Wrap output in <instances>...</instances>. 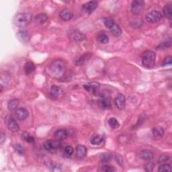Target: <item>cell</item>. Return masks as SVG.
<instances>
[{
	"mask_svg": "<svg viewBox=\"0 0 172 172\" xmlns=\"http://www.w3.org/2000/svg\"><path fill=\"white\" fill-rule=\"evenodd\" d=\"M99 105L102 109L111 108L110 96L107 93L103 92L100 94V99L99 101Z\"/></svg>",
	"mask_w": 172,
	"mask_h": 172,
	"instance_id": "cell-4",
	"label": "cell"
},
{
	"mask_svg": "<svg viewBox=\"0 0 172 172\" xmlns=\"http://www.w3.org/2000/svg\"><path fill=\"white\" fill-rule=\"evenodd\" d=\"M154 167H155L154 164H153V163H152V162H149V163H148V164H147L145 165V170L146 171H148V172L153 171V169H154Z\"/></svg>",
	"mask_w": 172,
	"mask_h": 172,
	"instance_id": "cell-38",
	"label": "cell"
},
{
	"mask_svg": "<svg viewBox=\"0 0 172 172\" xmlns=\"http://www.w3.org/2000/svg\"><path fill=\"white\" fill-rule=\"evenodd\" d=\"M96 39L98 41L102 44H106L109 41L108 36L104 32H100L96 36Z\"/></svg>",
	"mask_w": 172,
	"mask_h": 172,
	"instance_id": "cell-22",
	"label": "cell"
},
{
	"mask_svg": "<svg viewBox=\"0 0 172 172\" xmlns=\"http://www.w3.org/2000/svg\"><path fill=\"white\" fill-rule=\"evenodd\" d=\"M125 102H126V99H125V96L122 94V93H118L115 98L114 103L116 107L120 109V110H123L125 107Z\"/></svg>",
	"mask_w": 172,
	"mask_h": 172,
	"instance_id": "cell-12",
	"label": "cell"
},
{
	"mask_svg": "<svg viewBox=\"0 0 172 172\" xmlns=\"http://www.w3.org/2000/svg\"><path fill=\"white\" fill-rule=\"evenodd\" d=\"M71 39L76 42L82 41L83 40L85 39L86 36L83 33H81L79 31H74L73 32L71 33L70 35Z\"/></svg>",
	"mask_w": 172,
	"mask_h": 172,
	"instance_id": "cell-17",
	"label": "cell"
},
{
	"mask_svg": "<svg viewBox=\"0 0 172 172\" xmlns=\"http://www.w3.org/2000/svg\"><path fill=\"white\" fill-rule=\"evenodd\" d=\"M2 91H3V87L2 86H1V92H2Z\"/></svg>",
	"mask_w": 172,
	"mask_h": 172,
	"instance_id": "cell-43",
	"label": "cell"
},
{
	"mask_svg": "<svg viewBox=\"0 0 172 172\" xmlns=\"http://www.w3.org/2000/svg\"><path fill=\"white\" fill-rule=\"evenodd\" d=\"M145 2L143 0H134L131 4V11L134 14H139L142 12Z\"/></svg>",
	"mask_w": 172,
	"mask_h": 172,
	"instance_id": "cell-8",
	"label": "cell"
},
{
	"mask_svg": "<svg viewBox=\"0 0 172 172\" xmlns=\"http://www.w3.org/2000/svg\"><path fill=\"white\" fill-rule=\"evenodd\" d=\"M51 170L53 171H61V167L60 165L57 164H53L51 165Z\"/></svg>",
	"mask_w": 172,
	"mask_h": 172,
	"instance_id": "cell-41",
	"label": "cell"
},
{
	"mask_svg": "<svg viewBox=\"0 0 172 172\" xmlns=\"http://www.w3.org/2000/svg\"><path fill=\"white\" fill-rule=\"evenodd\" d=\"M108 124H109V126H110L112 129H118V128L120 126L119 122H118L116 120V118H113V117L110 118V119L108 120Z\"/></svg>",
	"mask_w": 172,
	"mask_h": 172,
	"instance_id": "cell-28",
	"label": "cell"
},
{
	"mask_svg": "<svg viewBox=\"0 0 172 172\" xmlns=\"http://www.w3.org/2000/svg\"><path fill=\"white\" fill-rule=\"evenodd\" d=\"M170 159V157L167 155H162L159 157V159H158V162L159 164H162V163H164L165 161H167V160H169Z\"/></svg>",
	"mask_w": 172,
	"mask_h": 172,
	"instance_id": "cell-40",
	"label": "cell"
},
{
	"mask_svg": "<svg viewBox=\"0 0 172 172\" xmlns=\"http://www.w3.org/2000/svg\"><path fill=\"white\" fill-rule=\"evenodd\" d=\"M65 69V62H63V61L61 60V59L55 60L51 64V66H50V70L52 72V73L57 77H60L63 75Z\"/></svg>",
	"mask_w": 172,
	"mask_h": 172,
	"instance_id": "cell-1",
	"label": "cell"
},
{
	"mask_svg": "<svg viewBox=\"0 0 172 172\" xmlns=\"http://www.w3.org/2000/svg\"><path fill=\"white\" fill-rule=\"evenodd\" d=\"M48 16L46 14H39L37 15H36L35 18H34V20H35L36 22L39 24H42L43 23H45V22L47 20Z\"/></svg>",
	"mask_w": 172,
	"mask_h": 172,
	"instance_id": "cell-26",
	"label": "cell"
},
{
	"mask_svg": "<svg viewBox=\"0 0 172 172\" xmlns=\"http://www.w3.org/2000/svg\"><path fill=\"white\" fill-rule=\"evenodd\" d=\"M35 69H36L35 65H34L33 62L31 61L27 62H26V64L24 65V70L27 75L32 73V72L35 70Z\"/></svg>",
	"mask_w": 172,
	"mask_h": 172,
	"instance_id": "cell-25",
	"label": "cell"
},
{
	"mask_svg": "<svg viewBox=\"0 0 172 172\" xmlns=\"http://www.w3.org/2000/svg\"><path fill=\"white\" fill-rule=\"evenodd\" d=\"M14 148L15 152H17L19 155H22L25 153L24 148L21 145H20V144H16V145H15L14 146Z\"/></svg>",
	"mask_w": 172,
	"mask_h": 172,
	"instance_id": "cell-33",
	"label": "cell"
},
{
	"mask_svg": "<svg viewBox=\"0 0 172 172\" xmlns=\"http://www.w3.org/2000/svg\"><path fill=\"white\" fill-rule=\"evenodd\" d=\"M162 19V14L159 11L153 10L149 12L146 15V20L150 23H156Z\"/></svg>",
	"mask_w": 172,
	"mask_h": 172,
	"instance_id": "cell-6",
	"label": "cell"
},
{
	"mask_svg": "<svg viewBox=\"0 0 172 172\" xmlns=\"http://www.w3.org/2000/svg\"><path fill=\"white\" fill-rule=\"evenodd\" d=\"M22 139L25 140V141H26L28 143H32L34 142V138L32 136L30 135V134L27 133V132H24L22 134Z\"/></svg>",
	"mask_w": 172,
	"mask_h": 172,
	"instance_id": "cell-30",
	"label": "cell"
},
{
	"mask_svg": "<svg viewBox=\"0 0 172 172\" xmlns=\"http://www.w3.org/2000/svg\"><path fill=\"white\" fill-rule=\"evenodd\" d=\"M5 139H6V137H5V134L4 133H2L1 140H0V143H1V145H2V144L4 143V142L5 140Z\"/></svg>",
	"mask_w": 172,
	"mask_h": 172,
	"instance_id": "cell-42",
	"label": "cell"
},
{
	"mask_svg": "<svg viewBox=\"0 0 172 172\" xmlns=\"http://www.w3.org/2000/svg\"><path fill=\"white\" fill-rule=\"evenodd\" d=\"M5 124L8 129L13 133H17L20 129L16 121L10 116H8L5 118Z\"/></svg>",
	"mask_w": 172,
	"mask_h": 172,
	"instance_id": "cell-5",
	"label": "cell"
},
{
	"mask_svg": "<svg viewBox=\"0 0 172 172\" xmlns=\"http://www.w3.org/2000/svg\"><path fill=\"white\" fill-rule=\"evenodd\" d=\"M104 23L105 26L107 28H108L109 29H110V28L115 24L113 19H112L111 18H104Z\"/></svg>",
	"mask_w": 172,
	"mask_h": 172,
	"instance_id": "cell-35",
	"label": "cell"
},
{
	"mask_svg": "<svg viewBox=\"0 0 172 172\" xmlns=\"http://www.w3.org/2000/svg\"><path fill=\"white\" fill-rule=\"evenodd\" d=\"M103 141H104V138L102 136H96L91 139L90 143L93 145H99L102 144Z\"/></svg>",
	"mask_w": 172,
	"mask_h": 172,
	"instance_id": "cell-29",
	"label": "cell"
},
{
	"mask_svg": "<svg viewBox=\"0 0 172 172\" xmlns=\"http://www.w3.org/2000/svg\"><path fill=\"white\" fill-rule=\"evenodd\" d=\"M170 46H171V40H170L160 44V45L157 46V49L159 50H165L166 49H168Z\"/></svg>",
	"mask_w": 172,
	"mask_h": 172,
	"instance_id": "cell-34",
	"label": "cell"
},
{
	"mask_svg": "<svg viewBox=\"0 0 172 172\" xmlns=\"http://www.w3.org/2000/svg\"><path fill=\"white\" fill-rule=\"evenodd\" d=\"M158 171L159 172H165V171H171V165L168 164H164L160 165L159 167Z\"/></svg>",
	"mask_w": 172,
	"mask_h": 172,
	"instance_id": "cell-32",
	"label": "cell"
},
{
	"mask_svg": "<svg viewBox=\"0 0 172 172\" xmlns=\"http://www.w3.org/2000/svg\"><path fill=\"white\" fill-rule=\"evenodd\" d=\"M153 135L155 139H159L163 137L164 134V130L161 126H155L153 129L152 130Z\"/></svg>",
	"mask_w": 172,
	"mask_h": 172,
	"instance_id": "cell-19",
	"label": "cell"
},
{
	"mask_svg": "<svg viewBox=\"0 0 172 172\" xmlns=\"http://www.w3.org/2000/svg\"><path fill=\"white\" fill-rule=\"evenodd\" d=\"M59 16H60V18L62 20L69 21L72 18L73 14H72L70 10H67V9H63V10L61 11L60 14H59Z\"/></svg>",
	"mask_w": 172,
	"mask_h": 172,
	"instance_id": "cell-18",
	"label": "cell"
},
{
	"mask_svg": "<svg viewBox=\"0 0 172 172\" xmlns=\"http://www.w3.org/2000/svg\"><path fill=\"white\" fill-rule=\"evenodd\" d=\"M98 3L96 1H91L87 2L86 4L83 5V10L87 14H92L98 7Z\"/></svg>",
	"mask_w": 172,
	"mask_h": 172,
	"instance_id": "cell-10",
	"label": "cell"
},
{
	"mask_svg": "<svg viewBox=\"0 0 172 172\" xmlns=\"http://www.w3.org/2000/svg\"><path fill=\"white\" fill-rule=\"evenodd\" d=\"M32 21V15L29 13H20L15 15L14 22L18 27H25Z\"/></svg>",
	"mask_w": 172,
	"mask_h": 172,
	"instance_id": "cell-3",
	"label": "cell"
},
{
	"mask_svg": "<svg viewBox=\"0 0 172 172\" xmlns=\"http://www.w3.org/2000/svg\"><path fill=\"white\" fill-rule=\"evenodd\" d=\"M155 53L151 51H146L142 55V63L147 69H152L155 65Z\"/></svg>",
	"mask_w": 172,
	"mask_h": 172,
	"instance_id": "cell-2",
	"label": "cell"
},
{
	"mask_svg": "<svg viewBox=\"0 0 172 172\" xmlns=\"http://www.w3.org/2000/svg\"><path fill=\"white\" fill-rule=\"evenodd\" d=\"M16 36L18 39L22 43H27L29 42L30 39V36L28 31L26 30H21L18 31Z\"/></svg>",
	"mask_w": 172,
	"mask_h": 172,
	"instance_id": "cell-11",
	"label": "cell"
},
{
	"mask_svg": "<svg viewBox=\"0 0 172 172\" xmlns=\"http://www.w3.org/2000/svg\"><path fill=\"white\" fill-rule=\"evenodd\" d=\"M111 32L114 34L115 36H120L122 34V30L118 24H114L110 29Z\"/></svg>",
	"mask_w": 172,
	"mask_h": 172,
	"instance_id": "cell-27",
	"label": "cell"
},
{
	"mask_svg": "<svg viewBox=\"0 0 172 172\" xmlns=\"http://www.w3.org/2000/svg\"><path fill=\"white\" fill-rule=\"evenodd\" d=\"M73 152H74V149L71 146H67L65 149V153H66V155L68 156H71L73 155Z\"/></svg>",
	"mask_w": 172,
	"mask_h": 172,
	"instance_id": "cell-39",
	"label": "cell"
},
{
	"mask_svg": "<svg viewBox=\"0 0 172 172\" xmlns=\"http://www.w3.org/2000/svg\"><path fill=\"white\" fill-rule=\"evenodd\" d=\"M15 114L19 120H24L29 116V112L24 108H18L15 111Z\"/></svg>",
	"mask_w": 172,
	"mask_h": 172,
	"instance_id": "cell-14",
	"label": "cell"
},
{
	"mask_svg": "<svg viewBox=\"0 0 172 172\" xmlns=\"http://www.w3.org/2000/svg\"><path fill=\"white\" fill-rule=\"evenodd\" d=\"M140 157L145 161H151L154 157L153 153L149 150H143L140 152Z\"/></svg>",
	"mask_w": 172,
	"mask_h": 172,
	"instance_id": "cell-16",
	"label": "cell"
},
{
	"mask_svg": "<svg viewBox=\"0 0 172 172\" xmlns=\"http://www.w3.org/2000/svg\"><path fill=\"white\" fill-rule=\"evenodd\" d=\"M19 101L17 99H12L8 102V107L10 111H15L18 108Z\"/></svg>",
	"mask_w": 172,
	"mask_h": 172,
	"instance_id": "cell-23",
	"label": "cell"
},
{
	"mask_svg": "<svg viewBox=\"0 0 172 172\" xmlns=\"http://www.w3.org/2000/svg\"><path fill=\"white\" fill-rule=\"evenodd\" d=\"M61 92V89L60 87H57V86H52L51 89V92H50V96H51V98L55 99L57 98Z\"/></svg>",
	"mask_w": 172,
	"mask_h": 172,
	"instance_id": "cell-24",
	"label": "cell"
},
{
	"mask_svg": "<svg viewBox=\"0 0 172 172\" xmlns=\"http://www.w3.org/2000/svg\"><path fill=\"white\" fill-rule=\"evenodd\" d=\"M68 135H69V133L67 130L61 129L56 131L54 134V137L56 140H59V141H61V140L66 139L67 138Z\"/></svg>",
	"mask_w": 172,
	"mask_h": 172,
	"instance_id": "cell-13",
	"label": "cell"
},
{
	"mask_svg": "<svg viewBox=\"0 0 172 172\" xmlns=\"http://www.w3.org/2000/svg\"><path fill=\"white\" fill-rule=\"evenodd\" d=\"M83 87L86 91L92 93L93 95H97L99 90V84L97 82H91L83 85Z\"/></svg>",
	"mask_w": 172,
	"mask_h": 172,
	"instance_id": "cell-9",
	"label": "cell"
},
{
	"mask_svg": "<svg viewBox=\"0 0 172 172\" xmlns=\"http://www.w3.org/2000/svg\"><path fill=\"white\" fill-rule=\"evenodd\" d=\"M164 14L165 17L168 19L171 20L172 17V4L169 3V4L165 5L164 8Z\"/></svg>",
	"mask_w": 172,
	"mask_h": 172,
	"instance_id": "cell-21",
	"label": "cell"
},
{
	"mask_svg": "<svg viewBox=\"0 0 172 172\" xmlns=\"http://www.w3.org/2000/svg\"><path fill=\"white\" fill-rule=\"evenodd\" d=\"M92 53L87 52L84 53L81 56H80L79 57H78L76 60H75L74 64L76 65H83L84 62H86L90 59V57H92Z\"/></svg>",
	"mask_w": 172,
	"mask_h": 172,
	"instance_id": "cell-15",
	"label": "cell"
},
{
	"mask_svg": "<svg viewBox=\"0 0 172 172\" xmlns=\"http://www.w3.org/2000/svg\"><path fill=\"white\" fill-rule=\"evenodd\" d=\"M61 147V144L57 140H47L44 144V147L46 150L52 152L58 149Z\"/></svg>",
	"mask_w": 172,
	"mask_h": 172,
	"instance_id": "cell-7",
	"label": "cell"
},
{
	"mask_svg": "<svg viewBox=\"0 0 172 172\" xmlns=\"http://www.w3.org/2000/svg\"><path fill=\"white\" fill-rule=\"evenodd\" d=\"M76 154L78 157H85L87 154V148L83 145H78L76 147Z\"/></svg>",
	"mask_w": 172,
	"mask_h": 172,
	"instance_id": "cell-20",
	"label": "cell"
},
{
	"mask_svg": "<svg viewBox=\"0 0 172 172\" xmlns=\"http://www.w3.org/2000/svg\"><path fill=\"white\" fill-rule=\"evenodd\" d=\"M112 159V156L110 153H102L100 156V159L102 162L103 163H108L110 162Z\"/></svg>",
	"mask_w": 172,
	"mask_h": 172,
	"instance_id": "cell-31",
	"label": "cell"
},
{
	"mask_svg": "<svg viewBox=\"0 0 172 172\" xmlns=\"http://www.w3.org/2000/svg\"><path fill=\"white\" fill-rule=\"evenodd\" d=\"M102 171L105 172H114L116 171V170L111 165H104L102 167Z\"/></svg>",
	"mask_w": 172,
	"mask_h": 172,
	"instance_id": "cell-36",
	"label": "cell"
},
{
	"mask_svg": "<svg viewBox=\"0 0 172 172\" xmlns=\"http://www.w3.org/2000/svg\"><path fill=\"white\" fill-rule=\"evenodd\" d=\"M171 56H167V57H165L164 59V61L162 62L161 63V66L164 67V66H166V65H171Z\"/></svg>",
	"mask_w": 172,
	"mask_h": 172,
	"instance_id": "cell-37",
	"label": "cell"
}]
</instances>
